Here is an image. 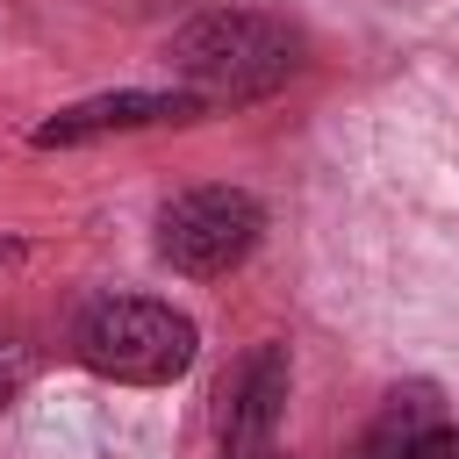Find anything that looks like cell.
<instances>
[{
    "instance_id": "1",
    "label": "cell",
    "mask_w": 459,
    "mask_h": 459,
    "mask_svg": "<svg viewBox=\"0 0 459 459\" xmlns=\"http://www.w3.org/2000/svg\"><path fill=\"white\" fill-rule=\"evenodd\" d=\"M165 65L194 108H244V100H265L294 79L301 36L273 14L215 7V14H194L186 29H172Z\"/></svg>"
},
{
    "instance_id": "2",
    "label": "cell",
    "mask_w": 459,
    "mask_h": 459,
    "mask_svg": "<svg viewBox=\"0 0 459 459\" xmlns=\"http://www.w3.org/2000/svg\"><path fill=\"white\" fill-rule=\"evenodd\" d=\"M79 359H86V373L122 380V387H165V380H179L194 366V323L172 301L115 294V301H93L86 308Z\"/></svg>"
},
{
    "instance_id": "3",
    "label": "cell",
    "mask_w": 459,
    "mask_h": 459,
    "mask_svg": "<svg viewBox=\"0 0 459 459\" xmlns=\"http://www.w3.org/2000/svg\"><path fill=\"white\" fill-rule=\"evenodd\" d=\"M265 208L244 186H194L179 201H165L158 215V258L186 280H222L258 251Z\"/></svg>"
},
{
    "instance_id": "4",
    "label": "cell",
    "mask_w": 459,
    "mask_h": 459,
    "mask_svg": "<svg viewBox=\"0 0 459 459\" xmlns=\"http://www.w3.org/2000/svg\"><path fill=\"white\" fill-rule=\"evenodd\" d=\"M287 387H294L287 344H251L237 359V373L222 380V409H215L222 459H273L280 416H287Z\"/></svg>"
},
{
    "instance_id": "5",
    "label": "cell",
    "mask_w": 459,
    "mask_h": 459,
    "mask_svg": "<svg viewBox=\"0 0 459 459\" xmlns=\"http://www.w3.org/2000/svg\"><path fill=\"white\" fill-rule=\"evenodd\" d=\"M194 115V100L172 86V93H151V86H122V93H93V100H72L57 108L50 122H36V151H72V143H100V136H129V129H151V122H179Z\"/></svg>"
},
{
    "instance_id": "6",
    "label": "cell",
    "mask_w": 459,
    "mask_h": 459,
    "mask_svg": "<svg viewBox=\"0 0 459 459\" xmlns=\"http://www.w3.org/2000/svg\"><path fill=\"white\" fill-rule=\"evenodd\" d=\"M430 423H437V416H430V387H409V394H394V402L380 409V423L359 437V452H351V459H402Z\"/></svg>"
},
{
    "instance_id": "7",
    "label": "cell",
    "mask_w": 459,
    "mask_h": 459,
    "mask_svg": "<svg viewBox=\"0 0 459 459\" xmlns=\"http://www.w3.org/2000/svg\"><path fill=\"white\" fill-rule=\"evenodd\" d=\"M402 459H459V430H445V423H430V430H423V437H416V445H409Z\"/></svg>"
},
{
    "instance_id": "8",
    "label": "cell",
    "mask_w": 459,
    "mask_h": 459,
    "mask_svg": "<svg viewBox=\"0 0 459 459\" xmlns=\"http://www.w3.org/2000/svg\"><path fill=\"white\" fill-rule=\"evenodd\" d=\"M14 258H22V244H14V237H0V265H14Z\"/></svg>"
},
{
    "instance_id": "9",
    "label": "cell",
    "mask_w": 459,
    "mask_h": 459,
    "mask_svg": "<svg viewBox=\"0 0 459 459\" xmlns=\"http://www.w3.org/2000/svg\"><path fill=\"white\" fill-rule=\"evenodd\" d=\"M0 409H7V373H0Z\"/></svg>"
}]
</instances>
